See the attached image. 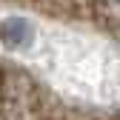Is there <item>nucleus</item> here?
<instances>
[{
    "label": "nucleus",
    "instance_id": "nucleus-1",
    "mask_svg": "<svg viewBox=\"0 0 120 120\" xmlns=\"http://www.w3.org/2000/svg\"><path fill=\"white\" fill-rule=\"evenodd\" d=\"M34 40H37V29L26 17H6L3 23H0V43H3L6 52L26 54L34 46Z\"/></svg>",
    "mask_w": 120,
    "mask_h": 120
}]
</instances>
